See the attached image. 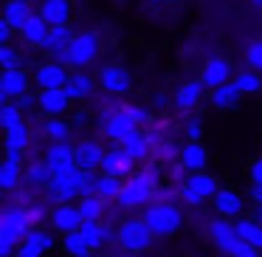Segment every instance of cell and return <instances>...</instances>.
Returning a JSON list of instances; mask_svg holds the SVG:
<instances>
[{
    "label": "cell",
    "instance_id": "obj_2",
    "mask_svg": "<svg viewBox=\"0 0 262 257\" xmlns=\"http://www.w3.org/2000/svg\"><path fill=\"white\" fill-rule=\"evenodd\" d=\"M141 218L149 226V232L155 234V240L158 238H172V234L183 226V221H186V215L181 212V206L172 204V201H155V204H149Z\"/></svg>",
    "mask_w": 262,
    "mask_h": 257
},
{
    "label": "cell",
    "instance_id": "obj_37",
    "mask_svg": "<svg viewBox=\"0 0 262 257\" xmlns=\"http://www.w3.org/2000/svg\"><path fill=\"white\" fill-rule=\"evenodd\" d=\"M51 170H48V164H46V159H37V161H31L29 167H26V181L29 184H34V187H42L46 189L48 184H51Z\"/></svg>",
    "mask_w": 262,
    "mask_h": 257
},
{
    "label": "cell",
    "instance_id": "obj_8",
    "mask_svg": "<svg viewBox=\"0 0 262 257\" xmlns=\"http://www.w3.org/2000/svg\"><path fill=\"white\" fill-rule=\"evenodd\" d=\"M234 65L228 57H220V54H214V57H209L203 63V71H200V82H203L209 91H217V88L228 85V82H234Z\"/></svg>",
    "mask_w": 262,
    "mask_h": 257
},
{
    "label": "cell",
    "instance_id": "obj_27",
    "mask_svg": "<svg viewBox=\"0 0 262 257\" xmlns=\"http://www.w3.org/2000/svg\"><path fill=\"white\" fill-rule=\"evenodd\" d=\"M93 88H96V80H91V74L74 71L71 80H68V85H65V93H68L71 102H82V99H88L93 93Z\"/></svg>",
    "mask_w": 262,
    "mask_h": 257
},
{
    "label": "cell",
    "instance_id": "obj_35",
    "mask_svg": "<svg viewBox=\"0 0 262 257\" xmlns=\"http://www.w3.org/2000/svg\"><path fill=\"white\" fill-rule=\"evenodd\" d=\"M79 212H82V221H102L104 209H107V201L99 198V195H91V198H79Z\"/></svg>",
    "mask_w": 262,
    "mask_h": 257
},
{
    "label": "cell",
    "instance_id": "obj_55",
    "mask_svg": "<svg viewBox=\"0 0 262 257\" xmlns=\"http://www.w3.org/2000/svg\"><path fill=\"white\" fill-rule=\"evenodd\" d=\"M251 218H254L256 223H262V206H254V212H251Z\"/></svg>",
    "mask_w": 262,
    "mask_h": 257
},
{
    "label": "cell",
    "instance_id": "obj_6",
    "mask_svg": "<svg viewBox=\"0 0 262 257\" xmlns=\"http://www.w3.org/2000/svg\"><path fill=\"white\" fill-rule=\"evenodd\" d=\"M136 130H141V127L130 119L127 108H113V110H104L102 113V136L110 144H124Z\"/></svg>",
    "mask_w": 262,
    "mask_h": 257
},
{
    "label": "cell",
    "instance_id": "obj_20",
    "mask_svg": "<svg viewBox=\"0 0 262 257\" xmlns=\"http://www.w3.org/2000/svg\"><path fill=\"white\" fill-rule=\"evenodd\" d=\"M26 178V167H23V155L6 153V161L0 164V189L3 192H14L17 184Z\"/></svg>",
    "mask_w": 262,
    "mask_h": 257
},
{
    "label": "cell",
    "instance_id": "obj_21",
    "mask_svg": "<svg viewBox=\"0 0 262 257\" xmlns=\"http://www.w3.org/2000/svg\"><path fill=\"white\" fill-rule=\"evenodd\" d=\"M203 82L200 80H186L181 82V85L175 88V93H172V105H175L178 110H192L200 105V99H203Z\"/></svg>",
    "mask_w": 262,
    "mask_h": 257
},
{
    "label": "cell",
    "instance_id": "obj_42",
    "mask_svg": "<svg viewBox=\"0 0 262 257\" xmlns=\"http://www.w3.org/2000/svg\"><path fill=\"white\" fill-rule=\"evenodd\" d=\"M245 68L262 74V40H254L245 46Z\"/></svg>",
    "mask_w": 262,
    "mask_h": 257
},
{
    "label": "cell",
    "instance_id": "obj_34",
    "mask_svg": "<svg viewBox=\"0 0 262 257\" xmlns=\"http://www.w3.org/2000/svg\"><path fill=\"white\" fill-rule=\"evenodd\" d=\"M234 85H237V91L243 93V96H254V93L262 91V74L243 68L237 76H234Z\"/></svg>",
    "mask_w": 262,
    "mask_h": 257
},
{
    "label": "cell",
    "instance_id": "obj_38",
    "mask_svg": "<svg viewBox=\"0 0 262 257\" xmlns=\"http://www.w3.org/2000/svg\"><path fill=\"white\" fill-rule=\"evenodd\" d=\"M42 136H46L51 144L68 142L71 139V125L65 119H46V125H42Z\"/></svg>",
    "mask_w": 262,
    "mask_h": 257
},
{
    "label": "cell",
    "instance_id": "obj_36",
    "mask_svg": "<svg viewBox=\"0 0 262 257\" xmlns=\"http://www.w3.org/2000/svg\"><path fill=\"white\" fill-rule=\"evenodd\" d=\"M59 243H62V251L68 257H88L91 254V246H88V240L82 238V232H71V234H62V240H59Z\"/></svg>",
    "mask_w": 262,
    "mask_h": 257
},
{
    "label": "cell",
    "instance_id": "obj_44",
    "mask_svg": "<svg viewBox=\"0 0 262 257\" xmlns=\"http://www.w3.org/2000/svg\"><path fill=\"white\" fill-rule=\"evenodd\" d=\"M0 65H3V71L20 68V54L12 46H0Z\"/></svg>",
    "mask_w": 262,
    "mask_h": 257
},
{
    "label": "cell",
    "instance_id": "obj_43",
    "mask_svg": "<svg viewBox=\"0 0 262 257\" xmlns=\"http://www.w3.org/2000/svg\"><path fill=\"white\" fill-rule=\"evenodd\" d=\"M26 215H29L31 229H40V223L46 221V218H51V209H48L42 201H31V204H26Z\"/></svg>",
    "mask_w": 262,
    "mask_h": 257
},
{
    "label": "cell",
    "instance_id": "obj_30",
    "mask_svg": "<svg viewBox=\"0 0 262 257\" xmlns=\"http://www.w3.org/2000/svg\"><path fill=\"white\" fill-rule=\"evenodd\" d=\"M31 14H34L31 12V3H23V0H9L6 6H3V20H6L14 31L23 29V26L29 23Z\"/></svg>",
    "mask_w": 262,
    "mask_h": 257
},
{
    "label": "cell",
    "instance_id": "obj_57",
    "mask_svg": "<svg viewBox=\"0 0 262 257\" xmlns=\"http://www.w3.org/2000/svg\"><path fill=\"white\" fill-rule=\"evenodd\" d=\"M149 3H166V0H149Z\"/></svg>",
    "mask_w": 262,
    "mask_h": 257
},
{
    "label": "cell",
    "instance_id": "obj_32",
    "mask_svg": "<svg viewBox=\"0 0 262 257\" xmlns=\"http://www.w3.org/2000/svg\"><path fill=\"white\" fill-rule=\"evenodd\" d=\"M29 147H31V130H29L26 122L17 127H12V130H6V153L23 155Z\"/></svg>",
    "mask_w": 262,
    "mask_h": 257
},
{
    "label": "cell",
    "instance_id": "obj_28",
    "mask_svg": "<svg viewBox=\"0 0 262 257\" xmlns=\"http://www.w3.org/2000/svg\"><path fill=\"white\" fill-rule=\"evenodd\" d=\"M183 187H189L192 192H198L203 201L214 198V195L220 192V184H217V178L209 175V172H189V178L183 181Z\"/></svg>",
    "mask_w": 262,
    "mask_h": 257
},
{
    "label": "cell",
    "instance_id": "obj_24",
    "mask_svg": "<svg viewBox=\"0 0 262 257\" xmlns=\"http://www.w3.org/2000/svg\"><path fill=\"white\" fill-rule=\"evenodd\" d=\"M74 29L71 26H57V29H51L48 31V37H46V43H42V51H48L54 60L59 57V54H65L68 51V46L74 43Z\"/></svg>",
    "mask_w": 262,
    "mask_h": 257
},
{
    "label": "cell",
    "instance_id": "obj_19",
    "mask_svg": "<svg viewBox=\"0 0 262 257\" xmlns=\"http://www.w3.org/2000/svg\"><path fill=\"white\" fill-rule=\"evenodd\" d=\"M71 0H40V9H37V14H40L42 20H46L51 29H57V26H71Z\"/></svg>",
    "mask_w": 262,
    "mask_h": 257
},
{
    "label": "cell",
    "instance_id": "obj_48",
    "mask_svg": "<svg viewBox=\"0 0 262 257\" xmlns=\"http://www.w3.org/2000/svg\"><path fill=\"white\" fill-rule=\"evenodd\" d=\"M17 246H20V240L0 234V257H14L17 254Z\"/></svg>",
    "mask_w": 262,
    "mask_h": 257
},
{
    "label": "cell",
    "instance_id": "obj_22",
    "mask_svg": "<svg viewBox=\"0 0 262 257\" xmlns=\"http://www.w3.org/2000/svg\"><path fill=\"white\" fill-rule=\"evenodd\" d=\"M121 147L127 150V155H130L136 164H144V161L149 159V155L155 153V144H152V139H149V133H144V130H136L130 139H127Z\"/></svg>",
    "mask_w": 262,
    "mask_h": 257
},
{
    "label": "cell",
    "instance_id": "obj_49",
    "mask_svg": "<svg viewBox=\"0 0 262 257\" xmlns=\"http://www.w3.org/2000/svg\"><path fill=\"white\" fill-rule=\"evenodd\" d=\"M96 184H99V175H93V172H85V181H82L79 195H82V198H91V195H96Z\"/></svg>",
    "mask_w": 262,
    "mask_h": 257
},
{
    "label": "cell",
    "instance_id": "obj_54",
    "mask_svg": "<svg viewBox=\"0 0 262 257\" xmlns=\"http://www.w3.org/2000/svg\"><path fill=\"white\" fill-rule=\"evenodd\" d=\"M248 198L254 201V206H262V184H251V187H248Z\"/></svg>",
    "mask_w": 262,
    "mask_h": 257
},
{
    "label": "cell",
    "instance_id": "obj_52",
    "mask_svg": "<svg viewBox=\"0 0 262 257\" xmlns=\"http://www.w3.org/2000/svg\"><path fill=\"white\" fill-rule=\"evenodd\" d=\"M14 105H17V108L23 110V113H29V110H34V108H37V93H26V96H20Z\"/></svg>",
    "mask_w": 262,
    "mask_h": 257
},
{
    "label": "cell",
    "instance_id": "obj_26",
    "mask_svg": "<svg viewBox=\"0 0 262 257\" xmlns=\"http://www.w3.org/2000/svg\"><path fill=\"white\" fill-rule=\"evenodd\" d=\"M48 31H51V26H48L46 20H42L40 14L34 12V14L29 17V23H26L23 29L17 31V34H20V40H23L26 46H40V48H42V43H46Z\"/></svg>",
    "mask_w": 262,
    "mask_h": 257
},
{
    "label": "cell",
    "instance_id": "obj_23",
    "mask_svg": "<svg viewBox=\"0 0 262 257\" xmlns=\"http://www.w3.org/2000/svg\"><path fill=\"white\" fill-rule=\"evenodd\" d=\"M181 161L189 172H206V164H209V153L200 142H186L181 147Z\"/></svg>",
    "mask_w": 262,
    "mask_h": 257
},
{
    "label": "cell",
    "instance_id": "obj_33",
    "mask_svg": "<svg viewBox=\"0 0 262 257\" xmlns=\"http://www.w3.org/2000/svg\"><path fill=\"white\" fill-rule=\"evenodd\" d=\"M206 234L214 246H220L226 240L237 238V229H234V221H228V218H214V221L206 223Z\"/></svg>",
    "mask_w": 262,
    "mask_h": 257
},
{
    "label": "cell",
    "instance_id": "obj_12",
    "mask_svg": "<svg viewBox=\"0 0 262 257\" xmlns=\"http://www.w3.org/2000/svg\"><path fill=\"white\" fill-rule=\"evenodd\" d=\"M102 175H113V178H121V181H127L130 175H136V161L127 155V150L121 147V144H113V147L104 153Z\"/></svg>",
    "mask_w": 262,
    "mask_h": 257
},
{
    "label": "cell",
    "instance_id": "obj_53",
    "mask_svg": "<svg viewBox=\"0 0 262 257\" xmlns=\"http://www.w3.org/2000/svg\"><path fill=\"white\" fill-rule=\"evenodd\" d=\"M12 31H14L12 26L0 17V46H12Z\"/></svg>",
    "mask_w": 262,
    "mask_h": 257
},
{
    "label": "cell",
    "instance_id": "obj_58",
    "mask_svg": "<svg viewBox=\"0 0 262 257\" xmlns=\"http://www.w3.org/2000/svg\"><path fill=\"white\" fill-rule=\"evenodd\" d=\"M166 3H181V0H166Z\"/></svg>",
    "mask_w": 262,
    "mask_h": 257
},
{
    "label": "cell",
    "instance_id": "obj_15",
    "mask_svg": "<svg viewBox=\"0 0 262 257\" xmlns=\"http://www.w3.org/2000/svg\"><path fill=\"white\" fill-rule=\"evenodd\" d=\"M54 234L51 232H46V229H31L29 234L23 238V243L17 246V254L14 257H46L48 251L54 249Z\"/></svg>",
    "mask_w": 262,
    "mask_h": 257
},
{
    "label": "cell",
    "instance_id": "obj_5",
    "mask_svg": "<svg viewBox=\"0 0 262 257\" xmlns=\"http://www.w3.org/2000/svg\"><path fill=\"white\" fill-rule=\"evenodd\" d=\"M85 181V172L74 170L68 175H57L51 178V184L46 187V201H51L54 206H65V204H79V189Z\"/></svg>",
    "mask_w": 262,
    "mask_h": 257
},
{
    "label": "cell",
    "instance_id": "obj_45",
    "mask_svg": "<svg viewBox=\"0 0 262 257\" xmlns=\"http://www.w3.org/2000/svg\"><path fill=\"white\" fill-rule=\"evenodd\" d=\"M155 159L175 161V159H181V147H178V144H172V142H158V147H155Z\"/></svg>",
    "mask_w": 262,
    "mask_h": 257
},
{
    "label": "cell",
    "instance_id": "obj_4",
    "mask_svg": "<svg viewBox=\"0 0 262 257\" xmlns=\"http://www.w3.org/2000/svg\"><path fill=\"white\" fill-rule=\"evenodd\" d=\"M116 243L124 251H130V254H141V251H147L155 243V234L149 232L144 218H127L116 229Z\"/></svg>",
    "mask_w": 262,
    "mask_h": 257
},
{
    "label": "cell",
    "instance_id": "obj_1",
    "mask_svg": "<svg viewBox=\"0 0 262 257\" xmlns=\"http://www.w3.org/2000/svg\"><path fill=\"white\" fill-rule=\"evenodd\" d=\"M158 184H161V172L155 164H147L130 175L121 187V195L116 198V204L121 209H141V206H149L152 198L158 195Z\"/></svg>",
    "mask_w": 262,
    "mask_h": 257
},
{
    "label": "cell",
    "instance_id": "obj_40",
    "mask_svg": "<svg viewBox=\"0 0 262 257\" xmlns=\"http://www.w3.org/2000/svg\"><path fill=\"white\" fill-rule=\"evenodd\" d=\"M121 187L124 181L121 178H113V175H99V184H96V195L104 201H116L121 195Z\"/></svg>",
    "mask_w": 262,
    "mask_h": 257
},
{
    "label": "cell",
    "instance_id": "obj_16",
    "mask_svg": "<svg viewBox=\"0 0 262 257\" xmlns=\"http://www.w3.org/2000/svg\"><path fill=\"white\" fill-rule=\"evenodd\" d=\"M71 105H74V102L68 99L65 88H59V91H40V93H37V110H40L46 119H62V113H68Z\"/></svg>",
    "mask_w": 262,
    "mask_h": 257
},
{
    "label": "cell",
    "instance_id": "obj_11",
    "mask_svg": "<svg viewBox=\"0 0 262 257\" xmlns=\"http://www.w3.org/2000/svg\"><path fill=\"white\" fill-rule=\"evenodd\" d=\"M46 164H48V170H51L54 178L79 170V167H76V147H71L68 142L48 144L46 147Z\"/></svg>",
    "mask_w": 262,
    "mask_h": 257
},
{
    "label": "cell",
    "instance_id": "obj_17",
    "mask_svg": "<svg viewBox=\"0 0 262 257\" xmlns=\"http://www.w3.org/2000/svg\"><path fill=\"white\" fill-rule=\"evenodd\" d=\"M54 232L59 234H71V232H79L82 229V212L76 204H65V206H54L51 209V218H48Z\"/></svg>",
    "mask_w": 262,
    "mask_h": 257
},
{
    "label": "cell",
    "instance_id": "obj_25",
    "mask_svg": "<svg viewBox=\"0 0 262 257\" xmlns=\"http://www.w3.org/2000/svg\"><path fill=\"white\" fill-rule=\"evenodd\" d=\"M79 232H82V238L88 240V246H91L93 251H96V249H104V246H107L110 240L116 238V234H113V229H110V226H104L102 221H85V223H82V229H79Z\"/></svg>",
    "mask_w": 262,
    "mask_h": 257
},
{
    "label": "cell",
    "instance_id": "obj_29",
    "mask_svg": "<svg viewBox=\"0 0 262 257\" xmlns=\"http://www.w3.org/2000/svg\"><path fill=\"white\" fill-rule=\"evenodd\" d=\"M234 229H237V238L245 240L248 246H254V249L262 251V223H256L251 215H243L234 221Z\"/></svg>",
    "mask_w": 262,
    "mask_h": 257
},
{
    "label": "cell",
    "instance_id": "obj_59",
    "mask_svg": "<svg viewBox=\"0 0 262 257\" xmlns=\"http://www.w3.org/2000/svg\"><path fill=\"white\" fill-rule=\"evenodd\" d=\"M23 3H34V0H23Z\"/></svg>",
    "mask_w": 262,
    "mask_h": 257
},
{
    "label": "cell",
    "instance_id": "obj_3",
    "mask_svg": "<svg viewBox=\"0 0 262 257\" xmlns=\"http://www.w3.org/2000/svg\"><path fill=\"white\" fill-rule=\"evenodd\" d=\"M99 51H102L99 31H79L74 37V43L68 46V51L57 57V63H62L65 68H74V71H85L99 60Z\"/></svg>",
    "mask_w": 262,
    "mask_h": 257
},
{
    "label": "cell",
    "instance_id": "obj_46",
    "mask_svg": "<svg viewBox=\"0 0 262 257\" xmlns=\"http://www.w3.org/2000/svg\"><path fill=\"white\" fill-rule=\"evenodd\" d=\"M183 136H186V142H200V139H203V125H200V119L183 122Z\"/></svg>",
    "mask_w": 262,
    "mask_h": 257
},
{
    "label": "cell",
    "instance_id": "obj_60",
    "mask_svg": "<svg viewBox=\"0 0 262 257\" xmlns=\"http://www.w3.org/2000/svg\"><path fill=\"white\" fill-rule=\"evenodd\" d=\"M88 257H93V251H91V254H88Z\"/></svg>",
    "mask_w": 262,
    "mask_h": 257
},
{
    "label": "cell",
    "instance_id": "obj_13",
    "mask_svg": "<svg viewBox=\"0 0 262 257\" xmlns=\"http://www.w3.org/2000/svg\"><path fill=\"white\" fill-rule=\"evenodd\" d=\"M34 82V76H29L23 68H14V71H3L0 74V99L3 102H17L20 96H26L29 85Z\"/></svg>",
    "mask_w": 262,
    "mask_h": 257
},
{
    "label": "cell",
    "instance_id": "obj_31",
    "mask_svg": "<svg viewBox=\"0 0 262 257\" xmlns=\"http://www.w3.org/2000/svg\"><path fill=\"white\" fill-rule=\"evenodd\" d=\"M239 99H243V93L237 91L234 82H228V85L211 91L209 102H211V108H214V110H234V108H239Z\"/></svg>",
    "mask_w": 262,
    "mask_h": 257
},
{
    "label": "cell",
    "instance_id": "obj_47",
    "mask_svg": "<svg viewBox=\"0 0 262 257\" xmlns=\"http://www.w3.org/2000/svg\"><path fill=\"white\" fill-rule=\"evenodd\" d=\"M127 113H130V119L136 122L138 127H144L149 119H152V113H149L147 108H136V105H127Z\"/></svg>",
    "mask_w": 262,
    "mask_h": 257
},
{
    "label": "cell",
    "instance_id": "obj_14",
    "mask_svg": "<svg viewBox=\"0 0 262 257\" xmlns=\"http://www.w3.org/2000/svg\"><path fill=\"white\" fill-rule=\"evenodd\" d=\"M211 204H214L217 215L228 218V221H237V218H243V212H245L243 192H237V189H231V187H220V192L211 198Z\"/></svg>",
    "mask_w": 262,
    "mask_h": 257
},
{
    "label": "cell",
    "instance_id": "obj_9",
    "mask_svg": "<svg viewBox=\"0 0 262 257\" xmlns=\"http://www.w3.org/2000/svg\"><path fill=\"white\" fill-rule=\"evenodd\" d=\"M31 232V223H29V215H26V206L20 204H6L0 209V234L6 238H14L23 243V238Z\"/></svg>",
    "mask_w": 262,
    "mask_h": 257
},
{
    "label": "cell",
    "instance_id": "obj_7",
    "mask_svg": "<svg viewBox=\"0 0 262 257\" xmlns=\"http://www.w3.org/2000/svg\"><path fill=\"white\" fill-rule=\"evenodd\" d=\"M99 88H102L107 96H124V93L133 91V74L119 63H110V65H102L96 76Z\"/></svg>",
    "mask_w": 262,
    "mask_h": 257
},
{
    "label": "cell",
    "instance_id": "obj_39",
    "mask_svg": "<svg viewBox=\"0 0 262 257\" xmlns=\"http://www.w3.org/2000/svg\"><path fill=\"white\" fill-rule=\"evenodd\" d=\"M217 251L226 254V257H259V249L248 246L245 240H239V238H231V240H226V243H220Z\"/></svg>",
    "mask_w": 262,
    "mask_h": 257
},
{
    "label": "cell",
    "instance_id": "obj_50",
    "mask_svg": "<svg viewBox=\"0 0 262 257\" xmlns=\"http://www.w3.org/2000/svg\"><path fill=\"white\" fill-rule=\"evenodd\" d=\"M181 201L186 206H200V204H203V198H200L198 192H192L189 187H183V184H181Z\"/></svg>",
    "mask_w": 262,
    "mask_h": 257
},
{
    "label": "cell",
    "instance_id": "obj_56",
    "mask_svg": "<svg viewBox=\"0 0 262 257\" xmlns=\"http://www.w3.org/2000/svg\"><path fill=\"white\" fill-rule=\"evenodd\" d=\"M248 6H254V9H262V0H248Z\"/></svg>",
    "mask_w": 262,
    "mask_h": 257
},
{
    "label": "cell",
    "instance_id": "obj_51",
    "mask_svg": "<svg viewBox=\"0 0 262 257\" xmlns=\"http://www.w3.org/2000/svg\"><path fill=\"white\" fill-rule=\"evenodd\" d=\"M248 178H251V184H262V155L248 164Z\"/></svg>",
    "mask_w": 262,
    "mask_h": 257
},
{
    "label": "cell",
    "instance_id": "obj_10",
    "mask_svg": "<svg viewBox=\"0 0 262 257\" xmlns=\"http://www.w3.org/2000/svg\"><path fill=\"white\" fill-rule=\"evenodd\" d=\"M68 80H71L68 68L62 63H57V60H46V63H40L34 68L37 91H59V88L68 85Z\"/></svg>",
    "mask_w": 262,
    "mask_h": 257
},
{
    "label": "cell",
    "instance_id": "obj_41",
    "mask_svg": "<svg viewBox=\"0 0 262 257\" xmlns=\"http://www.w3.org/2000/svg\"><path fill=\"white\" fill-rule=\"evenodd\" d=\"M0 125L6 127V130L23 125V110H20L14 102H3V108H0Z\"/></svg>",
    "mask_w": 262,
    "mask_h": 257
},
{
    "label": "cell",
    "instance_id": "obj_18",
    "mask_svg": "<svg viewBox=\"0 0 262 257\" xmlns=\"http://www.w3.org/2000/svg\"><path fill=\"white\" fill-rule=\"evenodd\" d=\"M104 153H107V150H104L99 142H93V139H82V142L76 144V167H79L82 172L102 170Z\"/></svg>",
    "mask_w": 262,
    "mask_h": 257
}]
</instances>
